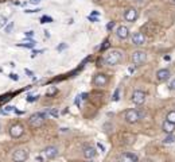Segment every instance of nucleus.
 Masks as SVG:
<instances>
[{
	"label": "nucleus",
	"instance_id": "nucleus-1",
	"mask_svg": "<svg viewBox=\"0 0 175 162\" xmlns=\"http://www.w3.org/2000/svg\"><path fill=\"white\" fill-rule=\"evenodd\" d=\"M121 58H123V53H121L120 50H117V49H115V50H111L109 53L105 56L104 61L106 65L109 66H113V65H117L119 62L121 61Z\"/></svg>",
	"mask_w": 175,
	"mask_h": 162
},
{
	"label": "nucleus",
	"instance_id": "nucleus-2",
	"mask_svg": "<svg viewBox=\"0 0 175 162\" xmlns=\"http://www.w3.org/2000/svg\"><path fill=\"white\" fill-rule=\"evenodd\" d=\"M44 120H46V114H43V112H37V114L31 115L30 119H28V124L31 126L33 128H38L40 127Z\"/></svg>",
	"mask_w": 175,
	"mask_h": 162
},
{
	"label": "nucleus",
	"instance_id": "nucleus-3",
	"mask_svg": "<svg viewBox=\"0 0 175 162\" xmlns=\"http://www.w3.org/2000/svg\"><path fill=\"white\" fill-rule=\"evenodd\" d=\"M124 119H125V122H127V123L135 124V123H137V122L142 119V115L139 114V111H137V110H135V108H131V110L125 111Z\"/></svg>",
	"mask_w": 175,
	"mask_h": 162
},
{
	"label": "nucleus",
	"instance_id": "nucleus-4",
	"mask_svg": "<svg viewBox=\"0 0 175 162\" xmlns=\"http://www.w3.org/2000/svg\"><path fill=\"white\" fill-rule=\"evenodd\" d=\"M28 158V150L27 148H16L12 154L13 162H24Z\"/></svg>",
	"mask_w": 175,
	"mask_h": 162
},
{
	"label": "nucleus",
	"instance_id": "nucleus-5",
	"mask_svg": "<svg viewBox=\"0 0 175 162\" xmlns=\"http://www.w3.org/2000/svg\"><path fill=\"white\" fill-rule=\"evenodd\" d=\"M147 60V54L146 51H143V50H136V51H133L132 54V62L135 65H142V64H144V61Z\"/></svg>",
	"mask_w": 175,
	"mask_h": 162
},
{
	"label": "nucleus",
	"instance_id": "nucleus-6",
	"mask_svg": "<svg viewBox=\"0 0 175 162\" xmlns=\"http://www.w3.org/2000/svg\"><path fill=\"white\" fill-rule=\"evenodd\" d=\"M10 135L12 138H20L22 135L24 134V127L22 124H19V123H16V124H12L11 127H10Z\"/></svg>",
	"mask_w": 175,
	"mask_h": 162
},
{
	"label": "nucleus",
	"instance_id": "nucleus-7",
	"mask_svg": "<svg viewBox=\"0 0 175 162\" xmlns=\"http://www.w3.org/2000/svg\"><path fill=\"white\" fill-rule=\"evenodd\" d=\"M117 162H139V158L136 154L127 151V153H123V154L119 155Z\"/></svg>",
	"mask_w": 175,
	"mask_h": 162
},
{
	"label": "nucleus",
	"instance_id": "nucleus-8",
	"mask_svg": "<svg viewBox=\"0 0 175 162\" xmlns=\"http://www.w3.org/2000/svg\"><path fill=\"white\" fill-rule=\"evenodd\" d=\"M132 101L135 103L136 105H142L143 103L146 101V93L143 92V91H135L132 93Z\"/></svg>",
	"mask_w": 175,
	"mask_h": 162
},
{
	"label": "nucleus",
	"instance_id": "nucleus-9",
	"mask_svg": "<svg viewBox=\"0 0 175 162\" xmlns=\"http://www.w3.org/2000/svg\"><path fill=\"white\" fill-rule=\"evenodd\" d=\"M93 84L96 85V87H104V85L108 84V76L104 74V73H98L94 76L93 78Z\"/></svg>",
	"mask_w": 175,
	"mask_h": 162
},
{
	"label": "nucleus",
	"instance_id": "nucleus-10",
	"mask_svg": "<svg viewBox=\"0 0 175 162\" xmlns=\"http://www.w3.org/2000/svg\"><path fill=\"white\" fill-rule=\"evenodd\" d=\"M137 16H139V12L136 8H128V10L124 12V19L127 22H135L137 19Z\"/></svg>",
	"mask_w": 175,
	"mask_h": 162
},
{
	"label": "nucleus",
	"instance_id": "nucleus-11",
	"mask_svg": "<svg viewBox=\"0 0 175 162\" xmlns=\"http://www.w3.org/2000/svg\"><path fill=\"white\" fill-rule=\"evenodd\" d=\"M43 153H44V157H46L47 159H54L58 155V153L59 151H58V148L55 146H47L43 150Z\"/></svg>",
	"mask_w": 175,
	"mask_h": 162
},
{
	"label": "nucleus",
	"instance_id": "nucleus-12",
	"mask_svg": "<svg viewBox=\"0 0 175 162\" xmlns=\"http://www.w3.org/2000/svg\"><path fill=\"white\" fill-rule=\"evenodd\" d=\"M170 76H171V73H170L168 69H159L158 73H156V80L159 83H166L170 78Z\"/></svg>",
	"mask_w": 175,
	"mask_h": 162
},
{
	"label": "nucleus",
	"instance_id": "nucleus-13",
	"mask_svg": "<svg viewBox=\"0 0 175 162\" xmlns=\"http://www.w3.org/2000/svg\"><path fill=\"white\" fill-rule=\"evenodd\" d=\"M116 35L120 39H127L129 37V29L127 26H119L117 30H116Z\"/></svg>",
	"mask_w": 175,
	"mask_h": 162
},
{
	"label": "nucleus",
	"instance_id": "nucleus-14",
	"mask_svg": "<svg viewBox=\"0 0 175 162\" xmlns=\"http://www.w3.org/2000/svg\"><path fill=\"white\" fill-rule=\"evenodd\" d=\"M132 43L136 45V46H140V45L146 43V37L143 33H135L132 35Z\"/></svg>",
	"mask_w": 175,
	"mask_h": 162
},
{
	"label": "nucleus",
	"instance_id": "nucleus-15",
	"mask_svg": "<svg viewBox=\"0 0 175 162\" xmlns=\"http://www.w3.org/2000/svg\"><path fill=\"white\" fill-rule=\"evenodd\" d=\"M84 157L88 159H92L96 157V148L92 146H85L84 147Z\"/></svg>",
	"mask_w": 175,
	"mask_h": 162
},
{
	"label": "nucleus",
	"instance_id": "nucleus-16",
	"mask_svg": "<svg viewBox=\"0 0 175 162\" xmlns=\"http://www.w3.org/2000/svg\"><path fill=\"white\" fill-rule=\"evenodd\" d=\"M162 130L166 132V134H172L174 132V130H175V124L174 123H170L168 120H164L163 122V124H162Z\"/></svg>",
	"mask_w": 175,
	"mask_h": 162
},
{
	"label": "nucleus",
	"instance_id": "nucleus-17",
	"mask_svg": "<svg viewBox=\"0 0 175 162\" xmlns=\"http://www.w3.org/2000/svg\"><path fill=\"white\" fill-rule=\"evenodd\" d=\"M174 141H175V137L172 134H170V135H167V137L163 139V143H164V145H170V143H172Z\"/></svg>",
	"mask_w": 175,
	"mask_h": 162
},
{
	"label": "nucleus",
	"instance_id": "nucleus-18",
	"mask_svg": "<svg viewBox=\"0 0 175 162\" xmlns=\"http://www.w3.org/2000/svg\"><path fill=\"white\" fill-rule=\"evenodd\" d=\"M166 120H168L170 123H174L175 124V111H170L168 114H167V119Z\"/></svg>",
	"mask_w": 175,
	"mask_h": 162
},
{
	"label": "nucleus",
	"instance_id": "nucleus-19",
	"mask_svg": "<svg viewBox=\"0 0 175 162\" xmlns=\"http://www.w3.org/2000/svg\"><path fill=\"white\" fill-rule=\"evenodd\" d=\"M18 46H22V47H28V49H31V47H34V46H35V42H34V40H27L26 43H19Z\"/></svg>",
	"mask_w": 175,
	"mask_h": 162
},
{
	"label": "nucleus",
	"instance_id": "nucleus-20",
	"mask_svg": "<svg viewBox=\"0 0 175 162\" xmlns=\"http://www.w3.org/2000/svg\"><path fill=\"white\" fill-rule=\"evenodd\" d=\"M53 22V18L50 16H42L40 18V23H51Z\"/></svg>",
	"mask_w": 175,
	"mask_h": 162
},
{
	"label": "nucleus",
	"instance_id": "nucleus-21",
	"mask_svg": "<svg viewBox=\"0 0 175 162\" xmlns=\"http://www.w3.org/2000/svg\"><path fill=\"white\" fill-rule=\"evenodd\" d=\"M12 29H13V22H10L7 26H6V29H4V31H6L7 34H10L11 31H12Z\"/></svg>",
	"mask_w": 175,
	"mask_h": 162
},
{
	"label": "nucleus",
	"instance_id": "nucleus-22",
	"mask_svg": "<svg viewBox=\"0 0 175 162\" xmlns=\"http://www.w3.org/2000/svg\"><path fill=\"white\" fill-rule=\"evenodd\" d=\"M119 94H120V88H117V89H116V91H115V93H113V97H112V100H113V101H117L119 100Z\"/></svg>",
	"mask_w": 175,
	"mask_h": 162
},
{
	"label": "nucleus",
	"instance_id": "nucleus-23",
	"mask_svg": "<svg viewBox=\"0 0 175 162\" xmlns=\"http://www.w3.org/2000/svg\"><path fill=\"white\" fill-rule=\"evenodd\" d=\"M57 91H58V89H57L55 87H50V88L47 89V96H51V94L57 93Z\"/></svg>",
	"mask_w": 175,
	"mask_h": 162
},
{
	"label": "nucleus",
	"instance_id": "nucleus-24",
	"mask_svg": "<svg viewBox=\"0 0 175 162\" xmlns=\"http://www.w3.org/2000/svg\"><path fill=\"white\" fill-rule=\"evenodd\" d=\"M47 112H49V114H50L51 116H54V118H57V116L59 115V112H58V111L55 110V108H51V110H49Z\"/></svg>",
	"mask_w": 175,
	"mask_h": 162
},
{
	"label": "nucleus",
	"instance_id": "nucleus-25",
	"mask_svg": "<svg viewBox=\"0 0 175 162\" xmlns=\"http://www.w3.org/2000/svg\"><path fill=\"white\" fill-rule=\"evenodd\" d=\"M108 47H109V39H105V40H104V45H102V46L100 47V50L104 51V50H106Z\"/></svg>",
	"mask_w": 175,
	"mask_h": 162
},
{
	"label": "nucleus",
	"instance_id": "nucleus-26",
	"mask_svg": "<svg viewBox=\"0 0 175 162\" xmlns=\"http://www.w3.org/2000/svg\"><path fill=\"white\" fill-rule=\"evenodd\" d=\"M38 97H39V96H31V94H30V96L27 97V101H28V103H33V101H35V100H38Z\"/></svg>",
	"mask_w": 175,
	"mask_h": 162
},
{
	"label": "nucleus",
	"instance_id": "nucleus-27",
	"mask_svg": "<svg viewBox=\"0 0 175 162\" xmlns=\"http://www.w3.org/2000/svg\"><path fill=\"white\" fill-rule=\"evenodd\" d=\"M136 4H139V6H144V4L147 3V0H133Z\"/></svg>",
	"mask_w": 175,
	"mask_h": 162
},
{
	"label": "nucleus",
	"instance_id": "nucleus-28",
	"mask_svg": "<svg viewBox=\"0 0 175 162\" xmlns=\"http://www.w3.org/2000/svg\"><path fill=\"white\" fill-rule=\"evenodd\" d=\"M113 27H115V23H113V22H111V23H108V24H106V30H108V31H111L112 29H113Z\"/></svg>",
	"mask_w": 175,
	"mask_h": 162
},
{
	"label": "nucleus",
	"instance_id": "nucleus-29",
	"mask_svg": "<svg viewBox=\"0 0 175 162\" xmlns=\"http://www.w3.org/2000/svg\"><path fill=\"white\" fill-rule=\"evenodd\" d=\"M10 78H11V80H13V81H18V80H19V77H18V74H15V73H11V74H10Z\"/></svg>",
	"mask_w": 175,
	"mask_h": 162
},
{
	"label": "nucleus",
	"instance_id": "nucleus-30",
	"mask_svg": "<svg viewBox=\"0 0 175 162\" xmlns=\"http://www.w3.org/2000/svg\"><path fill=\"white\" fill-rule=\"evenodd\" d=\"M66 47H67V45H66V43H62V45H59V46H58L57 49L61 51V50H64V49H66Z\"/></svg>",
	"mask_w": 175,
	"mask_h": 162
},
{
	"label": "nucleus",
	"instance_id": "nucleus-31",
	"mask_svg": "<svg viewBox=\"0 0 175 162\" xmlns=\"http://www.w3.org/2000/svg\"><path fill=\"white\" fill-rule=\"evenodd\" d=\"M6 22H7V19H6V18H0V27H2V26H4V24H6Z\"/></svg>",
	"mask_w": 175,
	"mask_h": 162
},
{
	"label": "nucleus",
	"instance_id": "nucleus-32",
	"mask_svg": "<svg viewBox=\"0 0 175 162\" xmlns=\"http://www.w3.org/2000/svg\"><path fill=\"white\" fill-rule=\"evenodd\" d=\"M170 89H172V91H175V78L170 83Z\"/></svg>",
	"mask_w": 175,
	"mask_h": 162
},
{
	"label": "nucleus",
	"instance_id": "nucleus-33",
	"mask_svg": "<svg viewBox=\"0 0 175 162\" xmlns=\"http://www.w3.org/2000/svg\"><path fill=\"white\" fill-rule=\"evenodd\" d=\"M97 147L100 148L101 151H105V147H104V145H101V143H97Z\"/></svg>",
	"mask_w": 175,
	"mask_h": 162
},
{
	"label": "nucleus",
	"instance_id": "nucleus-34",
	"mask_svg": "<svg viewBox=\"0 0 175 162\" xmlns=\"http://www.w3.org/2000/svg\"><path fill=\"white\" fill-rule=\"evenodd\" d=\"M24 34H26V37H33L34 31H27V33H24Z\"/></svg>",
	"mask_w": 175,
	"mask_h": 162
},
{
	"label": "nucleus",
	"instance_id": "nucleus-35",
	"mask_svg": "<svg viewBox=\"0 0 175 162\" xmlns=\"http://www.w3.org/2000/svg\"><path fill=\"white\" fill-rule=\"evenodd\" d=\"M40 2H42V0H30L31 4H39Z\"/></svg>",
	"mask_w": 175,
	"mask_h": 162
},
{
	"label": "nucleus",
	"instance_id": "nucleus-36",
	"mask_svg": "<svg viewBox=\"0 0 175 162\" xmlns=\"http://www.w3.org/2000/svg\"><path fill=\"white\" fill-rule=\"evenodd\" d=\"M75 104H77V105L81 104V96H77V99H75Z\"/></svg>",
	"mask_w": 175,
	"mask_h": 162
},
{
	"label": "nucleus",
	"instance_id": "nucleus-37",
	"mask_svg": "<svg viewBox=\"0 0 175 162\" xmlns=\"http://www.w3.org/2000/svg\"><path fill=\"white\" fill-rule=\"evenodd\" d=\"M24 72H26V74H28V76H30V77H31V76H34V74H33V72L28 70V69H24Z\"/></svg>",
	"mask_w": 175,
	"mask_h": 162
},
{
	"label": "nucleus",
	"instance_id": "nucleus-38",
	"mask_svg": "<svg viewBox=\"0 0 175 162\" xmlns=\"http://www.w3.org/2000/svg\"><path fill=\"white\" fill-rule=\"evenodd\" d=\"M88 19H89V20H92V22H97V19H96V18H93V16H90V15L88 16Z\"/></svg>",
	"mask_w": 175,
	"mask_h": 162
},
{
	"label": "nucleus",
	"instance_id": "nucleus-39",
	"mask_svg": "<svg viewBox=\"0 0 175 162\" xmlns=\"http://www.w3.org/2000/svg\"><path fill=\"white\" fill-rule=\"evenodd\" d=\"M128 72H129V73H132V72H135V66H131V68H129Z\"/></svg>",
	"mask_w": 175,
	"mask_h": 162
},
{
	"label": "nucleus",
	"instance_id": "nucleus-40",
	"mask_svg": "<svg viewBox=\"0 0 175 162\" xmlns=\"http://www.w3.org/2000/svg\"><path fill=\"white\" fill-rule=\"evenodd\" d=\"M0 132H2V124H0Z\"/></svg>",
	"mask_w": 175,
	"mask_h": 162
},
{
	"label": "nucleus",
	"instance_id": "nucleus-41",
	"mask_svg": "<svg viewBox=\"0 0 175 162\" xmlns=\"http://www.w3.org/2000/svg\"><path fill=\"white\" fill-rule=\"evenodd\" d=\"M172 2H174V3H175V0H172Z\"/></svg>",
	"mask_w": 175,
	"mask_h": 162
}]
</instances>
